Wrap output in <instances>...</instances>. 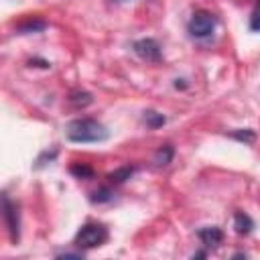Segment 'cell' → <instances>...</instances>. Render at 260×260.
Instances as JSON below:
<instances>
[{
    "label": "cell",
    "mask_w": 260,
    "mask_h": 260,
    "mask_svg": "<svg viewBox=\"0 0 260 260\" xmlns=\"http://www.w3.org/2000/svg\"><path fill=\"white\" fill-rule=\"evenodd\" d=\"M71 175L73 177H77V179H91L93 177V169L89 167V165H85V162H75V165H71Z\"/></svg>",
    "instance_id": "obj_12"
},
{
    "label": "cell",
    "mask_w": 260,
    "mask_h": 260,
    "mask_svg": "<svg viewBox=\"0 0 260 260\" xmlns=\"http://www.w3.org/2000/svg\"><path fill=\"white\" fill-rule=\"evenodd\" d=\"M144 122H146L148 128L154 130V128H158V126L165 124V116L158 114V112H154V110H148V112H144Z\"/></svg>",
    "instance_id": "obj_13"
},
{
    "label": "cell",
    "mask_w": 260,
    "mask_h": 260,
    "mask_svg": "<svg viewBox=\"0 0 260 260\" xmlns=\"http://www.w3.org/2000/svg\"><path fill=\"white\" fill-rule=\"evenodd\" d=\"M93 203H106V201H110L112 199V191L108 189V187H100L98 191H93L91 193V197H89Z\"/></svg>",
    "instance_id": "obj_14"
},
{
    "label": "cell",
    "mask_w": 260,
    "mask_h": 260,
    "mask_svg": "<svg viewBox=\"0 0 260 260\" xmlns=\"http://www.w3.org/2000/svg\"><path fill=\"white\" fill-rule=\"evenodd\" d=\"M106 240H108V230L102 223H85L75 236V246L89 250L102 246Z\"/></svg>",
    "instance_id": "obj_2"
},
{
    "label": "cell",
    "mask_w": 260,
    "mask_h": 260,
    "mask_svg": "<svg viewBox=\"0 0 260 260\" xmlns=\"http://www.w3.org/2000/svg\"><path fill=\"white\" fill-rule=\"evenodd\" d=\"M197 236H199L201 244L207 246V248H215V246H219V244L223 242V232H221L219 228H215V225L201 228V230L197 232Z\"/></svg>",
    "instance_id": "obj_6"
},
{
    "label": "cell",
    "mask_w": 260,
    "mask_h": 260,
    "mask_svg": "<svg viewBox=\"0 0 260 260\" xmlns=\"http://www.w3.org/2000/svg\"><path fill=\"white\" fill-rule=\"evenodd\" d=\"M71 142H102L108 138V130L102 122L93 118H77L67 124L65 130Z\"/></svg>",
    "instance_id": "obj_1"
},
{
    "label": "cell",
    "mask_w": 260,
    "mask_h": 260,
    "mask_svg": "<svg viewBox=\"0 0 260 260\" xmlns=\"http://www.w3.org/2000/svg\"><path fill=\"white\" fill-rule=\"evenodd\" d=\"M57 258H81V254H79V252H75V254L65 252V254H57Z\"/></svg>",
    "instance_id": "obj_17"
},
{
    "label": "cell",
    "mask_w": 260,
    "mask_h": 260,
    "mask_svg": "<svg viewBox=\"0 0 260 260\" xmlns=\"http://www.w3.org/2000/svg\"><path fill=\"white\" fill-rule=\"evenodd\" d=\"M215 22H217V20H215V16H213L211 12H207V10H197V12H193V16L189 18L187 30H189V35L195 37V39H205V37H209V35L213 32Z\"/></svg>",
    "instance_id": "obj_4"
},
{
    "label": "cell",
    "mask_w": 260,
    "mask_h": 260,
    "mask_svg": "<svg viewBox=\"0 0 260 260\" xmlns=\"http://www.w3.org/2000/svg\"><path fill=\"white\" fill-rule=\"evenodd\" d=\"M250 30L256 32L258 30V6H254L252 14H250Z\"/></svg>",
    "instance_id": "obj_16"
},
{
    "label": "cell",
    "mask_w": 260,
    "mask_h": 260,
    "mask_svg": "<svg viewBox=\"0 0 260 260\" xmlns=\"http://www.w3.org/2000/svg\"><path fill=\"white\" fill-rule=\"evenodd\" d=\"M232 138H236V140H240V142H252V140L256 138V134H254V130L246 128V130H236V132H232Z\"/></svg>",
    "instance_id": "obj_15"
},
{
    "label": "cell",
    "mask_w": 260,
    "mask_h": 260,
    "mask_svg": "<svg viewBox=\"0 0 260 260\" xmlns=\"http://www.w3.org/2000/svg\"><path fill=\"white\" fill-rule=\"evenodd\" d=\"M205 256V252H197V254H193V258H203Z\"/></svg>",
    "instance_id": "obj_18"
},
{
    "label": "cell",
    "mask_w": 260,
    "mask_h": 260,
    "mask_svg": "<svg viewBox=\"0 0 260 260\" xmlns=\"http://www.w3.org/2000/svg\"><path fill=\"white\" fill-rule=\"evenodd\" d=\"M173 154H175L173 146H171V144H162V146L154 152V165H156V167H165V165H169V162L173 160Z\"/></svg>",
    "instance_id": "obj_10"
},
{
    "label": "cell",
    "mask_w": 260,
    "mask_h": 260,
    "mask_svg": "<svg viewBox=\"0 0 260 260\" xmlns=\"http://www.w3.org/2000/svg\"><path fill=\"white\" fill-rule=\"evenodd\" d=\"M132 49L144 61H152V63L160 61V47L154 39H138V41H134Z\"/></svg>",
    "instance_id": "obj_5"
},
{
    "label": "cell",
    "mask_w": 260,
    "mask_h": 260,
    "mask_svg": "<svg viewBox=\"0 0 260 260\" xmlns=\"http://www.w3.org/2000/svg\"><path fill=\"white\" fill-rule=\"evenodd\" d=\"M132 173H134V169H132V167H120V169L112 171V173L108 175V179H110V183L118 185V183H124L126 179H130V175H132Z\"/></svg>",
    "instance_id": "obj_11"
},
{
    "label": "cell",
    "mask_w": 260,
    "mask_h": 260,
    "mask_svg": "<svg viewBox=\"0 0 260 260\" xmlns=\"http://www.w3.org/2000/svg\"><path fill=\"white\" fill-rule=\"evenodd\" d=\"M234 228H236L238 234H250L252 228H254V221H252V217L248 213L236 211V215H234Z\"/></svg>",
    "instance_id": "obj_7"
},
{
    "label": "cell",
    "mask_w": 260,
    "mask_h": 260,
    "mask_svg": "<svg viewBox=\"0 0 260 260\" xmlns=\"http://www.w3.org/2000/svg\"><path fill=\"white\" fill-rule=\"evenodd\" d=\"M67 100H69V104H71L73 108H85V106L91 104V93H87V91H83V89H73Z\"/></svg>",
    "instance_id": "obj_9"
},
{
    "label": "cell",
    "mask_w": 260,
    "mask_h": 260,
    "mask_svg": "<svg viewBox=\"0 0 260 260\" xmlns=\"http://www.w3.org/2000/svg\"><path fill=\"white\" fill-rule=\"evenodd\" d=\"M45 28H47V22L43 18H26V20H22L16 26V30L22 32V35H26V32H39V30H45Z\"/></svg>",
    "instance_id": "obj_8"
},
{
    "label": "cell",
    "mask_w": 260,
    "mask_h": 260,
    "mask_svg": "<svg viewBox=\"0 0 260 260\" xmlns=\"http://www.w3.org/2000/svg\"><path fill=\"white\" fill-rule=\"evenodd\" d=\"M0 213H2V219L6 223V230H8V236H10V242L16 244L18 238H20V219H18V207L16 203H12L8 199L6 193H0Z\"/></svg>",
    "instance_id": "obj_3"
}]
</instances>
